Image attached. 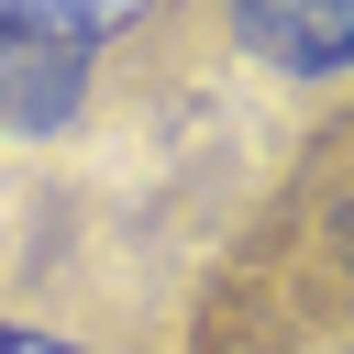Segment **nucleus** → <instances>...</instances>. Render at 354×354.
I'll return each instance as SVG.
<instances>
[{"label": "nucleus", "instance_id": "nucleus-5", "mask_svg": "<svg viewBox=\"0 0 354 354\" xmlns=\"http://www.w3.org/2000/svg\"><path fill=\"white\" fill-rule=\"evenodd\" d=\"M343 354H354V343H343Z\"/></svg>", "mask_w": 354, "mask_h": 354}, {"label": "nucleus", "instance_id": "nucleus-1", "mask_svg": "<svg viewBox=\"0 0 354 354\" xmlns=\"http://www.w3.org/2000/svg\"><path fill=\"white\" fill-rule=\"evenodd\" d=\"M243 55L277 77H343L354 66V0H221Z\"/></svg>", "mask_w": 354, "mask_h": 354}, {"label": "nucleus", "instance_id": "nucleus-4", "mask_svg": "<svg viewBox=\"0 0 354 354\" xmlns=\"http://www.w3.org/2000/svg\"><path fill=\"white\" fill-rule=\"evenodd\" d=\"M0 354H88V343H66V332H44V321H0Z\"/></svg>", "mask_w": 354, "mask_h": 354}, {"label": "nucleus", "instance_id": "nucleus-2", "mask_svg": "<svg viewBox=\"0 0 354 354\" xmlns=\"http://www.w3.org/2000/svg\"><path fill=\"white\" fill-rule=\"evenodd\" d=\"M155 0H0V44H55V55H100L111 33H133Z\"/></svg>", "mask_w": 354, "mask_h": 354}, {"label": "nucleus", "instance_id": "nucleus-3", "mask_svg": "<svg viewBox=\"0 0 354 354\" xmlns=\"http://www.w3.org/2000/svg\"><path fill=\"white\" fill-rule=\"evenodd\" d=\"M77 88H88V55H55V44H0V122L44 133V122H66V111H77Z\"/></svg>", "mask_w": 354, "mask_h": 354}]
</instances>
